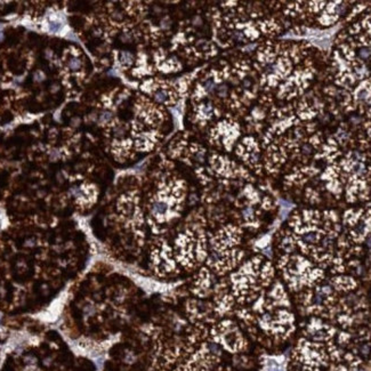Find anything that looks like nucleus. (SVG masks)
<instances>
[{
    "mask_svg": "<svg viewBox=\"0 0 371 371\" xmlns=\"http://www.w3.org/2000/svg\"><path fill=\"white\" fill-rule=\"evenodd\" d=\"M213 337L218 344L228 351H244L247 346V341H244L239 328L232 321H223L213 329Z\"/></svg>",
    "mask_w": 371,
    "mask_h": 371,
    "instance_id": "1",
    "label": "nucleus"
},
{
    "mask_svg": "<svg viewBox=\"0 0 371 371\" xmlns=\"http://www.w3.org/2000/svg\"><path fill=\"white\" fill-rule=\"evenodd\" d=\"M154 98L159 103H167L168 100H171L169 93L166 89H159L154 93Z\"/></svg>",
    "mask_w": 371,
    "mask_h": 371,
    "instance_id": "2",
    "label": "nucleus"
},
{
    "mask_svg": "<svg viewBox=\"0 0 371 371\" xmlns=\"http://www.w3.org/2000/svg\"><path fill=\"white\" fill-rule=\"evenodd\" d=\"M131 61H133V56H131V54H129V53L121 54V62H123V63L131 64Z\"/></svg>",
    "mask_w": 371,
    "mask_h": 371,
    "instance_id": "3",
    "label": "nucleus"
},
{
    "mask_svg": "<svg viewBox=\"0 0 371 371\" xmlns=\"http://www.w3.org/2000/svg\"><path fill=\"white\" fill-rule=\"evenodd\" d=\"M69 67H70V69H72V70H78V69L81 67V62H79L77 59H74V60L70 61Z\"/></svg>",
    "mask_w": 371,
    "mask_h": 371,
    "instance_id": "4",
    "label": "nucleus"
},
{
    "mask_svg": "<svg viewBox=\"0 0 371 371\" xmlns=\"http://www.w3.org/2000/svg\"><path fill=\"white\" fill-rule=\"evenodd\" d=\"M61 23H52L50 24V30L53 31V32H57V31L60 30Z\"/></svg>",
    "mask_w": 371,
    "mask_h": 371,
    "instance_id": "5",
    "label": "nucleus"
},
{
    "mask_svg": "<svg viewBox=\"0 0 371 371\" xmlns=\"http://www.w3.org/2000/svg\"><path fill=\"white\" fill-rule=\"evenodd\" d=\"M111 118V114H103V116H102V117H100V120L102 121H107L109 120V119H110Z\"/></svg>",
    "mask_w": 371,
    "mask_h": 371,
    "instance_id": "6",
    "label": "nucleus"
},
{
    "mask_svg": "<svg viewBox=\"0 0 371 371\" xmlns=\"http://www.w3.org/2000/svg\"><path fill=\"white\" fill-rule=\"evenodd\" d=\"M361 56L362 57H368L369 56V50H361Z\"/></svg>",
    "mask_w": 371,
    "mask_h": 371,
    "instance_id": "7",
    "label": "nucleus"
}]
</instances>
